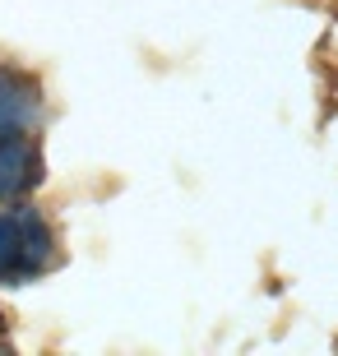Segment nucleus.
Segmentation results:
<instances>
[{"mask_svg":"<svg viewBox=\"0 0 338 356\" xmlns=\"http://www.w3.org/2000/svg\"><path fill=\"white\" fill-rule=\"evenodd\" d=\"M38 116V92L19 74H0V139H14Z\"/></svg>","mask_w":338,"mask_h":356,"instance_id":"1","label":"nucleus"},{"mask_svg":"<svg viewBox=\"0 0 338 356\" xmlns=\"http://www.w3.org/2000/svg\"><path fill=\"white\" fill-rule=\"evenodd\" d=\"M33 153L28 144L14 134V139H0V199H14L33 185Z\"/></svg>","mask_w":338,"mask_h":356,"instance_id":"2","label":"nucleus"},{"mask_svg":"<svg viewBox=\"0 0 338 356\" xmlns=\"http://www.w3.org/2000/svg\"><path fill=\"white\" fill-rule=\"evenodd\" d=\"M14 227H19V268H42L47 264V245H52V236H47V222H42L33 209L14 213Z\"/></svg>","mask_w":338,"mask_h":356,"instance_id":"3","label":"nucleus"},{"mask_svg":"<svg viewBox=\"0 0 338 356\" xmlns=\"http://www.w3.org/2000/svg\"><path fill=\"white\" fill-rule=\"evenodd\" d=\"M5 268H19V227H14V218H0V273Z\"/></svg>","mask_w":338,"mask_h":356,"instance_id":"4","label":"nucleus"}]
</instances>
